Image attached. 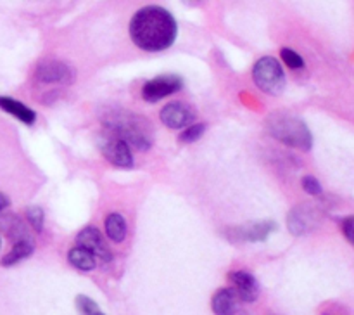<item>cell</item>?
Wrapping results in <instances>:
<instances>
[{"label": "cell", "instance_id": "26", "mask_svg": "<svg viewBox=\"0 0 354 315\" xmlns=\"http://www.w3.org/2000/svg\"><path fill=\"white\" fill-rule=\"evenodd\" d=\"M0 246H2V235H0Z\"/></svg>", "mask_w": 354, "mask_h": 315}, {"label": "cell", "instance_id": "6", "mask_svg": "<svg viewBox=\"0 0 354 315\" xmlns=\"http://www.w3.org/2000/svg\"><path fill=\"white\" fill-rule=\"evenodd\" d=\"M183 89V80L178 75H159L142 87V97L147 102H158Z\"/></svg>", "mask_w": 354, "mask_h": 315}, {"label": "cell", "instance_id": "15", "mask_svg": "<svg viewBox=\"0 0 354 315\" xmlns=\"http://www.w3.org/2000/svg\"><path fill=\"white\" fill-rule=\"evenodd\" d=\"M106 235L107 239H111L113 242H123L124 237H127V232H128V225L127 220L121 213H109L106 217Z\"/></svg>", "mask_w": 354, "mask_h": 315}, {"label": "cell", "instance_id": "16", "mask_svg": "<svg viewBox=\"0 0 354 315\" xmlns=\"http://www.w3.org/2000/svg\"><path fill=\"white\" fill-rule=\"evenodd\" d=\"M33 249H35V246H33V241H31V237L16 241L14 242L12 249H10V251L2 258V265L12 267V265H16V263L23 262V260H26L28 256H31Z\"/></svg>", "mask_w": 354, "mask_h": 315}, {"label": "cell", "instance_id": "21", "mask_svg": "<svg viewBox=\"0 0 354 315\" xmlns=\"http://www.w3.org/2000/svg\"><path fill=\"white\" fill-rule=\"evenodd\" d=\"M280 55H282V61L286 62L290 69H303L304 68V59L301 57L296 51H292V48L283 47L282 51H280Z\"/></svg>", "mask_w": 354, "mask_h": 315}, {"label": "cell", "instance_id": "2", "mask_svg": "<svg viewBox=\"0 0 354 315\" xmlns=\"http://www.w3.org/2000/svg\"><path fill=\"white\" fill-rule=\"evenodd\" d=\"M102 123L107 132L121 137L130 145H135L138 151H147V149H151V121L142 118L140 114L130 113L127 109H109L102 116Z\"/></svg>", "mask_w": 354, "mask_h": 315}, {"label": "cell", "instance_id": "24", "mask_svg": "<svg viewBox=\"0 0 354 315\" xmlns=\"http://www.w3.org/2000/svg\"><path fill=\"white\" fill-rule=\"evenodd\" d=\"M9 206H10L9 197H7L3 192H0V213H2V211H6Z\"/></svg>", "mask_w": 354, "mask_h": 315}, {"label": "cell", "instance_id": "10", "mask_svg": "<svg viewBox=\"0 0 354 315\" xmlns=\"http://www.w3.org/2000/svg\"><path fill=\"white\" fill-rule=\"evenodd\" d=\"M228 279H230L232 289L237 293L239 300L245 301V303H252V301L258 300L259 286L252 273L244 272V270H235L228 276Z\"/></svg>", "mask_w": 354, "mask_h": 315}, {"label": "cell", "instance_id": "22", "mask_svg": "<svg viewBox=\"0 0 354 315\" xmlns=\"http://www.w3.org/2000/svg\"><path fill=\"white\" fill-rule=\"evenodd\" d=\"M303 189L306 190L310 196H320L322 192H324V189H322V183L318 182V179H315V177L311 175H306L303 179Z\"/></svg>", "mask_w": 354, "mask_h": 315}, {"label": "cell", "instance_id": "17", "mask_svg": "<svg viewBox=\"0 0 354 315\" xmlns=\"http://www.w3.org/2000/svg\"><path fill=\"white\" fill-rule=\"evenodd\" d=\"M68 260L75 269L82 270V272H90L95 269L97 258L88 251V249L82 248V246H75L71 251L68 253Z\"/></svg>", "mask_w": 354, "mask_h": 315}, {"label": "cell", "instance_id": "1", "mask_svg": "<svg viewBox=\"0 0 354 315\" xmlns=\"http://www.w3.org/2000/svg\"><path fill=\"white\" fill-rule=\"evenodd\" d=\"M130 38L145 52H161L171 47L178 37V23L161 6H144L131 16Z\"/></svg>", "mask_w": 354, "mask_h": 315}, {"label": "cell", "instance_id": "14", "mask_svg": "<svg viewBox=\"0 0 354 315\" xmlns=\"http://www.w3.org/2000/svg\"><path fill=\"white\" fill-rule=\"evenodd\" d=\"M0 109H3L16 120L23 121L24 125H33L37 121V113L31 107H28L26 104L12 99V97H0Z\"/></svg>", "mask_w": 354, "mask_h": 315}, {"label": "cell", "instance_id": "11", "mask_svg": "<svg viewBox=\"0 0 354 315\" xmlns=\"http://www.w3.org/2000/svg\"><path fill=\"white\" fill-rule=\"evenodd\" d=\"M273 231H277L275 222H254V224L241 225L230 231V237L241 239V241L258 242L265 241Z\"/></svg>", "mask_w": 354, "mask_h": 315}, {"label": "cell", "instance_id": "9", "mask_svg": "<svg viewBox=\"0 0 354 315\" xmlns=\"http://www.w3.org/2000/svg\"><path fill=\"white\" fill-rule=\"evenodd\" d=\"M162 125H166L171 130H180V128H185L189 125L194 123L196 120V114H194L192 107L187 106L185 102H169L159 113Z\"/></svg>", "mask_w": 354, "mask_h": 315}, {"label": "cell", "instance_id": "8", "mask_svg": "<svg viewBox=\"0 0 354 315\" xmlns=\"http://www.w3.org/2000/svg\"><path fill=\"white\" fill-rule=\"evenodd\" d=\"M76 246H82V248L88 249L95 258L102 260L104 263L111 262L113 255H111V249L107 248V242L104 239V235L100 234V231L93 225L82 228L76 235Z\"/></svg>", "mask_w": 354, "mask_h": 315}, {"label": "cell", "instance_id": "4", "mask_svg": "<svg viewBox=\"0 0 354 315\" xmlns=\"http://www.w3.org/2000/svg\"><path fill=\"white\" fill-rule=\"evenodd\" d=\"M252 80L256 87L268 96H279L286 89V73L279 59L272 55L258 59L252 68Z\"/></svg>", "mask_w": 354, "mask_h": 315}, {"label": "cell", "instance_id": "18", "mask_svg": "<svg viewBox=\"0 0 354 315\" xmlns=\"http://www.w3.org/2000/svg\"><path fill=\"white\" fill-rule=\"evenodd\" d=\"M76 308L82 315H104L99 305L92 300V298L85 296V294H78L76 296Z\"/></svg>", "mask_w": 354, "mask_h": 315}, {"label": "cell", "instance_id": "19", "mask_svg": "<svg viewBox=\"0 0 354 315\" xmlns=\"http://www.w3.org/2000/svg\"><path fill=\"white\" fill-rule=\"evenodd\" d=\"M204 132H206V125L192 123L189 125V127L183 128L182 134H180V141H182L183 144H192V142L199 141V138L203 137Z\"/></svg>", "mask_w": 354, "mask_h": 315}, {"label": "cell", "instance_id": "7", "mask_svg": "<svg viewBox=\"0 0 354 315\" xmlns=\"http://www.w3.org/2000/svg\"><path fill=\"white\" fill-rule=\"evenodd\" d=\"M35 78L40 83H52V85L61 83V85H69L75 80V71L66 62L48 59V61H41L37 66Z\"/></svg>", "mask_w": 354, "mask_h": 315}, {"label": "cell", "instance_id": "20", "mask_svg": "<svg viewBox=\"0 0 354 315\" xmlns=\"http://www.w3.org/2000/svg\"><path fill=\"white\" fill-rule=\"evenodd\" d=\"M26 220H28V224H30L37 232L44 231L45 215H44V210H41V208H38V206L26 208Z\"/></svg>", "mask_w": 354, "mask_h": 315}, {"label": "cell", "instance_id": "13", "mask_svg": "<svg viewBox=\"0 0 354 315\" xmlns=\"http://www.w3.org/2000/svg\"><path fill=\"white\" fill-rule=\"evenodd\" d=\"M287 224H289L290 232L294 235L304 234V232H308L315 225L313 210L310 206H306V204L294 208L289 213V217H287Z\"/></svg>", "mask_w": 354, "mask_h": 315}, {"label": "cell", "instance_id": "3", "mask_svg": "<svg viewBox=\"0 0 354 315\" xmlns=\"http://www.w3.org/2000/svg\"><path fill=\"white\" fill-rule=\"evenodd\" d=\"M266 130L273 138L289 147L310 151L313 145V135H311L308 125L292 114L272 113L266 120Z\"/></svg>", "mask_w": 354, "mask_h": 315}, {"label": "cell", "instance_id": "23", "mask_svg": "<svg viewBox=\"0 0 354 315\" xmlns=\"http://www.w3.org/2000/svg\"><path fill=\"white\" fill-rule=\"evenodd\" d=\"M342 232H344L346 239H348L351 244H354V215L342 220Z\"/></svg>", "mask_w": 354, "mask_h": 315}, {"label": "cell", "instance_id": "5", "mask_svg": "<svg viewBox=\"0 0 354 315\" xmlns=\"http://www.w3.org/2000/svg\"><path fill=\"white\" fill-rule=\"evenodd\" d=\"M99 149L111 165L118 166V168H131L133 166L131 145L118 135L106 130V134L99 137Z\"/></svg>", "mask_w": 354, "mask_h": 315}, {"label": "cell", "instance_id": "25", "mask_svg": "<svg viewBox=\"0 0 354 315\" xmlns=\"http://www.w3.org/2000/svg\"><path fill=\"white\" fill-rule=\"evenodd\" d=\"M183 2H185L187 6H197V3H199L201 0H183Z\"/></svg>", "mask_w": 354, "mask_h": 315}, {"label": "cell", "instance_id": "12", "mask_svg": "<svg viewBox=\"0 0 354 315\" xmlns=\"http://www.w3.org/2000/svg\"><path fill=\"white\" fill-rule=\"evenodd\" d=\"M211 307L216 315H235L239 312V296L232 287H223L214 293Z\"/></svg>", "mask_w": 354, "mask_h": 315}]
</instances>
